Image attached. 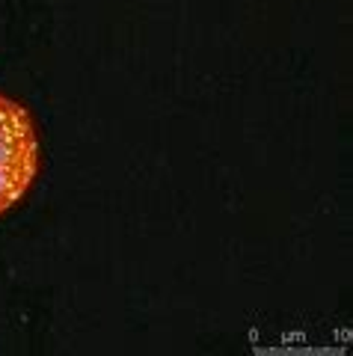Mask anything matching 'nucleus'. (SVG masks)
<instances>
[{
	"label": "nucleus",
	"instance_id": "f257e3e1",
	"mask_svg": "<svg viewBox=\"0 0 353 356\" xmlns=\"http://www.w3.org/2000/svg\"><path fill=\"white\" fill-rule=\"evenodd\" d=\"M39 163V146L30 116L0 98V214L13 208L30 187Z\"/></svg>",
	"mask_w": 353,
	"mask_h": 356
}]
</instances>
